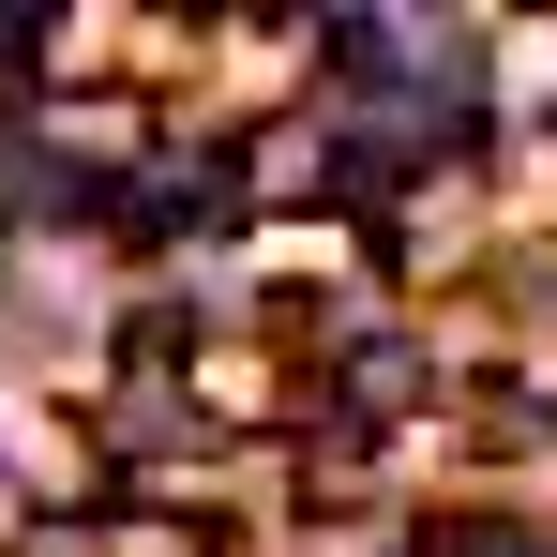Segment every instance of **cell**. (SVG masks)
<instances>
[{
    "label": "cell",
    "instance_id": "1",
    "mask_svg": "<svg viewBox=\"0 0 557 557\" xmlns=\"http://www.w3.org/2000/svg\"><path fill=\"white\" fill-rule=\"evenodd\" d=\"M196 407H211V422H286L301 376H286L272 347H196Z\"/></svg>",
    "mask_w": 557,
    "mask_h": 557
},
{
    "label": "cell",
    "instance_id": "2",
    "mask_svg": "<svg viewBox=\"0 0 557 557\" xmlns=\"http://www.w3.org/2000/svg\"><path fill=\"white\" fill-rule=\"evenodd\" d=\"M422 557H528V543H512V528H437Z\"/></svg>",
    "mask_w": 557,
    "mask_h": 557
},
{
    "label": "cell",
    "instance_id": "3",
    "mask_svg": "<svg viewBox=\"0 0 557 557\" xmlns=\"http://www.w3.org/2000/svg\"><path fill=\"white\" fill-rule=\"evenodd\" d=\"M15 557H91V528H30V543H15Z\"/></svg>",
    "mask_w": 557,
    "mask_h": 557
}]
</instances>
